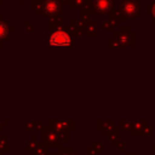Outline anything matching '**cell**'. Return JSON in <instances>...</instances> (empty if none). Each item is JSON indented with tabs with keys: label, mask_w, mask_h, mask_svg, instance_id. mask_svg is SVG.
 Segmentation results:
<instances>
[{
	"label": "cell",
	"mask_w": 155,
	"mask_h": 155,
	"mask_svg": "<svg viewBox=\"0 0 155 155\" xmlns=\"http://www.w3.org/2000/svg\"><path fill=\"white\" fill-rule=\"evenodd\" d=\"M48 42L53 47H67L70 45V38L68 36V34L65 31L58 30V31H54L50 36Z\"/></svg>",
	"instance_id": "1"
},
{
	"label": "cell",
	"mask_w": 155,
	"mask_h": 155,
	"mask_svg": "<svg viewBox=\"0 0 155 155\" xmlns=\"http://www.w3.org/2000/svg\"><path fill=\"white\" fill-rule=\"evenodd\" d=\"M44 7H45V11L47 13H54L58 10V2L54 1V0H48V1L45 2Z\"/></svg>",
	"instance_id": "2"
},
{
	"label": "cell",
	"mask_w": 155,
	"mask_h": 155,
	"mask_svg": "<svg viewBox=\"0 0 155 155\" xmlns=\"http://www.w3.org/2000/svg\"><path fill=\"white\" fill-rule=\"evenodd\" d=\"M110 6H111L110 0H96V7L99 11H107L110 8Z\"/></svg>",
	"instance_id": "3"
},
{
	"label": "cell",
	"mask_w": 155,
	"mask_h": 155,
	"mask_svg": "<svg viewBox=\"0 0 155 155\" xmlns=\"http://www.w3.org/2000/svg\"><path fill=\"white\" fill-rule=\"evenodd\" d=\"M122 8H124V11L127 15H133L137 11V7H136V5L133 2H125L124 6H122Z\"/></svg>",
	"instance_id": "4"
},
{
	"label": "cell",
	"mask_w": 155,
	"mask_h": 155,
	"mask_svg": "<svg viewBox=\"0 0 155 155\" xmlns=\"http://www.w3.org/2000/svg\"><path fill=\"white\" fill-rule=\"evenodd\" d=\"M7 35V27L0 22V39H4Z\"/></svg>",
	"instance_id": "5"
},
{
	"label": "cell",
	"mask_w": 155,
	"mask_h": 155,
	"mask_svg": "<svg viewBox=\"0 0 155 155\" xmlns=\"http://www.w3.org/2000/svg\"><path fill=\"white\" fill-rule=\"evenodd\" d=\"M153 13H154V16H155V5H154V7H153Z\"/></svg>",
	"instance_id": "6"
}]
</instances>
